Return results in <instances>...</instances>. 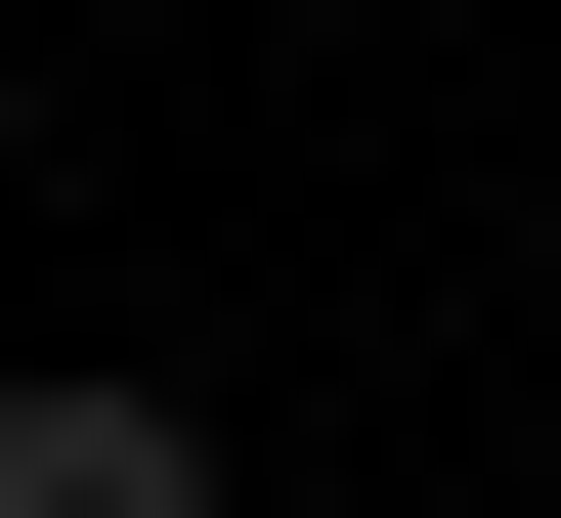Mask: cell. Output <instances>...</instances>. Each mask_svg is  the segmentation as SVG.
Here are the masks:
<instances>
[{
  "label": "cell",
  "mask_w": 561,
  "mask_h": 518,
  "mask_svg": "<svg viewBox=\"0 0 561 518\" xmlns=\"http://www.w3.org/2000/svg\"><path fill=\"white\" fill-rule=\"evenodd\" d=\"M0 518H216V389H130V346H0Z\"/></svg>",
  "instance_id": "1"
}]
</instances>
